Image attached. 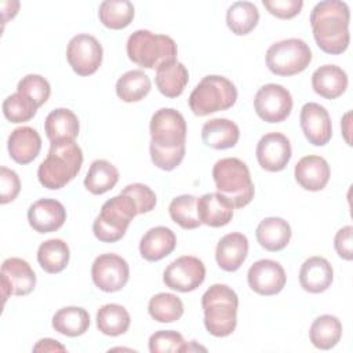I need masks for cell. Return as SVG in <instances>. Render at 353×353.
<instances>
[{
    "label": "cell",
    "instance_id": "1",
    "mask_svg": "<svg viewBox=\"0 0 353 353\" xmlns=\"http://www.w3.org/2000/svg\"><path fill=\"white\" fill-rule=\"evenodd\" d=\"M150 159L153 164L164 171L176 168L185 157L186 121L172 108L156 110L150 119Z\"/></svg>",
    "mask_w": 353,
    "mask_h": 353
},
{
    "label": "cell",
    "instance_id": "2",
    "mask_svg": "<svg viewBox=\"0 0 353 353\" xmlns=\"http://www.w3.org/2000/svg\"><path fill=\"white\" fill-rule=\"evenodd\" d=\"M350 11L345 1L324 0L310 12L313 37L320 50L327 54H342L349 47Z\"/></svg>",
    "mask_w": 353,
    "mask_h": 353
},
{
    "label": "cell",
    "instance_id": "3",
    "mask_svg": "<svg viewBox=\"0 0 353 353\" xmlns=\"http://www.w3.org/2000/svg\"><path fill=\"white\" fill-rule=\"evenodd\" d=\"M83 164L81 148L70 139L51 142L47 157L37 168L39 182L51 190H57L69 183Z\"/></svg>",
    "mask_w": 353,
    "mask_h": 353
},
{
    "label": "cell",
    "instance_id": "4",
    "mask_svg": "<svg viewBox=\"0 0 353 353\" xmlns=\"http://www.w3.org/2000/svg\"><path fill=\"white\" fill-rule=\"evenodd\" d=\"M204 327L214 336H228L237 325L239 298L226 284H212L201 296Z\"/></svg>",
    "mask_w": 353,
    "mask_h": 353
},
{
    "label": "cell",
    "instance_id": "5",
    "mask_svg": "<svg viewBox=\"0 0 353 353\" xmlns=\"http://www.w3.org/2000/svg\"><path fill=\"white\" fill-rule=\"evenodd\" d=\"M218 193L225 196L234 208H243L254 199V183L247 164L237 157L218 160L212 168Z\"/></svg>",
    "mask_w": 353,
    "mask_h": 353
},
{
    "label": "cell",
    "instance_id": "6",
    "mask_svg": "<svg viewBox=\"0 0 353 353\" xmlns=\"http://www.w3.org/2000/svg\"><path fill=\"white\" fill-rule=\"evenodd\" d=\"M125 48L128 58L146 69H157L160 65L176 59L178 54L174 39L146 29H138L131 33Z\"/></svg>",
    "mask_w": 353,
    "mask_h": 353
},
{
    "label": "cell",
    "instance_id": "7",
    "mask_svg": "<svg viewBox=\"0 0 353 353\" xmlns=\"http://www.w3.org/2000/svg\"><path fill=\"white\" fill-rule=\"evenodd\" d=\"M135 215H138L135 201L130 196L120 193L103 203L92 223V232L99 241L116 243L125 234Z\"/></svg>",
    "mask_w": 353,
    "mask_h": 353
},
{
    "label": "cell",
    "instance_id": "8",
    "mask_svg": "<svg viewBox=\"0 0 353 353\" xmlns=\"http://www.w3.org/2000/svg\"><path fill=\"white\" fill-rule=\"evenodd\" d=\"M236 99L237 88L229 79L208 74L190 92L189 108L196 116H207L232 108Z\"/></svg>",
    "mask_w": 353,
    "mask_h": 353
},
{
    "label": "cell",
    "instance_id": "9",
    "mask_svg": "<svg viewBox=\"0 0 353 353\" xmlns=\"http://www.w3.org/2000/svg\"><path fill=\"white\" fill-rule=\"evenodd\" d=\"M312 62V50L302 39H285L272 44L266 51V66L277 76H294Z\"/></svg>",
    "mask_w": 353,
    "mask_h": 353
},
{
    "label": "cell",
    "instance_id": "10",
    "mask_svg": "<svg viewBox=\"0 0 353 353\" xmlns=\"http://www.w3.org/2000/svg\"><path fill=\"white\" fill-rule=\"evenodd\" d=\"M254 109L259 119L266 123H281L292 110V97L280 84L262 85L254 98Z\"/></svg>",
    "mask_w": 353,
    "mask_h": 353
},
{
    "label": "cell",
    "instance_id": "11",
    "mask_svg": "<svg viewBox=\"0 0 353 353\" xmlns=\"http://www.w3.org/2000/svg\"><path fill=\"white\" fill-rule=\"evenodd\" d=\"M102 46L94 36L80 33L69 40L66 58L73 72L79 76L94 74L102 63Z\"/></svg>",
    "mask_w": 353,
    "mask_h": 353
},
{
    "label": "cell",
    "instance_id": "12",
    "mask_svg": "<svg viewBox=\"0 0 353 353\" xmlns=\"http://www.w3.org/2000/svg\"><path fill=\"white\" fill-rule=\"evenodd\" d=\"M205 279V266L201 259L183 255L172 261L163 273L164 284L179 292H190L199 288Z\"/></svg>",
    "mask_w": 353,
    "mask_h": 353
},
{
    "label": "cell",
    "instance_id": "13",
    "mask_svg": "<svg viewBox=\"0 0 353 353\" xmlns=\"http://www.w3.org/2000/svg\"><path fill=\"white\" fill-rule=\"evenodd\" d=\"M91 277L99 290L105 292H116L127 284L130 268L124 258L108 252L95 258L91 268Z\"/></svg>",
    "mask_w": 353,
    "mask_h": 353
},
{
    "label": "cell",
    "instance_id": "14",
    "mask_svg": "<svg viewBox=\"0 0 353 353\" xmlns=\"http://www.w3.org/2000/svg\"><path fill=\"white\" fill-rule=\"evenodd\" d=\"M36 285V274L32 266L22 258H7L1 265V291L4 303L10 295L23 296Z\"/></svg>",
    "mask_w": 353,
    "mask_h": 353
},
{
    "label": "cell",
    "instance_id": "15",
    "mask_svg": "<svg viewBox=\"0 0 353 353\" xmlns=\"http://www.w3.org/2000/svg\"><path fill=\"white\" fill-rule=\"evenodd\" d=\"M255 154L263 170L270 172L283 171L292 156L290 139L281 132H268L259 139Z\"/></svg>",
    "mask_w": 353,
    "mask_h": 353
},
{
    "label": "cell",
    "instance_id": "16",
    "mask_svg": "<svg viewBox=\"0 0 353 353\" xmlns=\"http://www.w3.org/2000/svg\"><path fill=\"white\" fill-rule=\"evenodd\" d=\"M247 281L252 291L269 296L279 294L284 288L287 276L279 262L273 259H259L250 266Z\"/></svg>",
    "mask_w": 353,
    "mask_h": 353
},
{
    "label": "cell",
    "instance_id": "17",
    "mask_svg": "<svg viewBox=\"0 0 353 353\" xmlns=\"http://www.w3.org/2000/svg\"><path fill=\"white\" fill-rule=\"evenodd\" d=\"M299 124L309 143L324 146L332 137V124L328 110L316 102H307L302 106Z\"/></svg>",
    "mask_w": 353,
    "mask_h": 353
},
{
    "label": "cell",
    "instance_id": "18",
    "mask_svg": "<svg viewBox=\"0 0 353 353\" xmlns=\"http://www.w3.org/2000/svg\"><path fill=\"white\" fill-rule=\"evenodd\" d=\"M66 210L55 199H40L28 208V222L39 233H51L62 228Z\"/></svg>",
    "mask_w": 353,
    "mask_h": 353
},
{
    "label": "cell",
    "instance_id": "19",
    "mask_svg": "<svg viewBox=\"0 0 353 353\" xmlns=\"http://www.w3.org/2000/svg\"><path fill=\"white\" fill-rule=\"evenodd\" d=\"M294 175L301 188L310 192H319L327 186L331 170L324 157L309 154L296 163Z\"/></svg>",
    "mask_w": 353,
    "mask_h": 353
},
{
    "label": "cell",
    "instance_id": "20",
    "mask_svg": "<svg viewBox=\"0 0 353 353\" xmlns=\"http://www.w3.org/2000/svg\"><path fill=\"white\" fill-rule=\"evenodd\" d=\"M233 205L221 193H205L196 201L199 221L211 228L228 225L233 218Z\"/></svg>",
    "mask_w": 353,
    "mask_h": 353
},
{
    "label": "cell",
    "instance_id": "21",
    "mask_svg": "<svg viewBox=\"0 0 353 353\" xmlns=\"http://www.w3.org/2000/svg\"><path fill=\"white\" fill-rule=\"evenodd\" d=\"M248 254V239L245 234L232 232L225 234L216 244L215 259L218 266L226 272H236Z\"/></svg>",
    "mask_w": 353,
    "mask_h": 353
},
{
    "label": "cell",
    "instance_id": "22",
    "mask_svg": "<svg viewBox=\"0 0 353 353\" xmlns=\"http://www.w3.org/2000/svg\"><path fill=\"white\" fill-rule=\"evenodd\" d=\"M334 270L331 263L323 256L307 258L299 270V284L310 294H320L332 284Z\"/></svg>",
    "mask_w": 353,
    "mask_h": 353
},
{
    "label": "cell",
    "instance_id": "23",
    "mask_svg": "<svg viewBox=\"0 0 353 353\" xmlns=\"http://www.w3.org/2000/svg\"><path fill=\"white\" fill-rule=\"evenodd\" d=\"M7 149L10 157L15 163L22 165L29 164L40 153L41 138L39 132L32 127H18L14 131H11L7 141Z\"/></svg>",
    "mask_w": 353,
    "mask_h": 353
},
{
    "label": "cell",
    "instance_id": "24",
    "mask_svg": "<svg viewBox=\"0 0 353 353\" xmlns=\"http://www.w3.org/2000/svg\"><path fill=\"white\" fill-rule=\"evenodd\" d=\"M176 245L175 233L165 226H154L149 229L141 239V256L149 262H156L170 255Z\"/></svg>",
    "mask_w": 353,
    "mask_h": 353
},
{
    "label": "cell",
    "instance_id": "25",
    "mask_svg": "<svg viewBox=\"0 0 353 353\" xmlns=\"http://www.w3.org/2000/svg\"><path fill=\"white\" fill-rule=\"evenodd\" d=\"M347 74L336 65H323L312 74V87L316 94L325 99L341 97L347 88Z\"/></svg>",
    "mask_w": 353,
    "mask_h": 353
},
{
    "label": "cell",
    "instance_id": "26",
    "mask_svg": "<svg viewBox=\"0 0 353 353\" xmlns=\"http://www.w3.org/2000/svg\"><path fill=\"white\" fill-rule=\"evenodd\" d=\"M240 138L237 124L229 119H211L203 124L201 139L203 143L211 149L233 148Z\"/></svg>",
    "mask_w": 353,
    "mask_h": 353
},
{
    "label": "cell",
    "instance_id": "27",
    "mask_svg": "<svg viewBox=\"0 0 353 353\" xmlns=\"http://www.w3.org/2000/svg\"><path fill=\"white\" fill-rule=\"evenodd\" d=\"M255 236L262 248L272 252L281 251L291 240V226L280 216H269L259 222Z\"/></svg>",
    "mask_w": 353,
    "mask_h": 353
},
{
    "label": "cell",
    "instance_id": "28",
    "mask_svg": "<svg viewBox=\"0 0 353 353\" xmlns=\"http://www.w3.org/2000/svg\"><path fill=\"white\" fill-rule=\"evenodd\" d=\"M154 81L159 91L164 97L176 98L183 92L189 81V73L183 63L174 59L160 65L156 69Z\"/></svg>",
    "mask_w": 353,
    "mask_h": 353
},
{
    "label": "cell",
    "instance_id": "29",
    "mask_svg": "<svg viewBox=\"0 0 353 353\" xmlns=\"http://www.w3.org/2000/svg\"><path fill=\"white\" fill-rule=\"evenodd\" d=\"M80 124L77 116L66 108H58L48 113L44 121V131L50 142L70 139L74 141L79 135Z\"/></svg>",
    "mask_w": 353,
    "mask_h": 353
},
{
    "label": "cell",
    "instance_id": "30",
    "mask_svg": "<svg viewBox=\"0 0 353 353\" xmlns=\"http://www.w3.org/2000/svg\"><path fill=\"white\" fill-rule=\"evenodd\" d=\"M90 327V314L79 306H65L52 316V328L65 336H80Z\"/></svg>",
    "mask_w": 353,
    "mask_h": 353
},
{
    "label": "cell",
    "instance_id": "31",
    "mask_svg": "<svg viewBox=\"0 0 353 353\" xmlns=\"http://www.w3.org/2000/svg\"><path fill=\"white\" fill-rule=\"evenodd\" d=\"M342 336V323L336 316L321 314L310 325L309 338L313 346L321 350L332 349Z\"/></svg>",
    "mask_w": 353,
    "mask_h": 353
},
{
    "label": "cell",
    "instance_id": "32",
    "mask_svg": "<svg viewBox=\"0 0 353 353\" xmlns=\"http://www.w3.org/2000/svg\"><path fill=\"white\" fill-rule=\"evenodd\" d=\"M70 258L68 244L61 239H50L40 244L37 250V262L41 269L50 274L62 272Z\"/></svg>",
    "mask_w": 353,
    "mask_h": 353
},
{
    "label": "cell",
    "instance_id": "33",
    "mask_svg": "<svg viewBox=\"0 0 353 353\" xmlns=\"http://www.w3.org/2000/svg\"><path fill=\"white\" fill-rule=\"evenodd\" d=\"M119 181L117 168L108 160H94L84 178V186L92 194H103L114 188Z\"/></svg>",
    "mask_w": 353,
    "mask_h": 353
},
{
    "label": "cell",
    "instance_id": "34",
    "mask_svg": "<svg viewBox=\"0 0 353 353\" xmlns=\"http://www.w3.org/2000/svg\"><path fill=\"white\" fill-rule=\"evenodd\" d=\"M131 323L127 309L117 303H106L97 312V328L108 336L124 334Z\"/></svg>",
    "mask_w": 353,
    "mask_h": 353
},
{
    "label": "cell",
    "instance_id": "35",
    "mask_svg": "<svg viewBox=\"0 0 353 353\" xmlns=\"http://www.w3.org/2000/svg\"><path fill=\"white\" fill-rule=\"evenodd\" d=\"M259 11L251 1H234L226 11V25L237 36L248 34L258 25Z\"/></svg>",
    "mask_w": 353,
    "mask_h": 353
},
{
    "label": "cell",
    "instance_id": "36",
    "mask_svg": "<svg viewBox=\"0 0 353 353\" xmlns=\"http://www.w3.org/2000/svg\"><path fill=\"white\" fill-rule=\"evenodd\" d=\"M150 88L149 76L139 69L125 72L116 81V94L123 102H138L149 94Z\"/></svg>",
    "mask_w": 353,
    "mask_h": 353
},
{
    "label": "cell",
    "instance_id": "37",
    "mask_svg": "<svg viewBox=\"0 0 353 353\" xmlns=\"http://www.w3.org/2000/svg\"><path fill=\"white\" fill-rule=\"evenodd\" d=\"M98 17L109 29H124L134 18V4L128 0H105L99 4Z\"/></svg>",
    "mask_w": 353,
    "mask_h": 353
},
{
    "label": "cell",
    "instance_id": "38",
    "mask_svg": "<svg viewBox=\"0 0 353 353\" xmlns=\"http://www.w3.org/2000/svg\"><path fill=\"white\" fill-rule=\"evenodd\" d=\"M148 312L159 323H174L182 317L183 303L175 294L159 292L150 298Z\"/></svg>",
    "mask_w": 353,
    "mask_h": 353
},
{
    "label": "cell",
    "instance_id": "39",
    "mask_svg": "<svg viewBox=\"0 0 353 353\" xmlns=\"http://www.w3.org/2000/svg\"><path fill=\"white\" fill-rule=\"evenodd\" d=\"M196 201L197 197L193 194H181L175 199L168 205V212L171 219L178 223L183 229H196L201 225L197 216V210H196Z\"/></svg>",
    "mask_w": 353,
    "mask_h": 353
},
{
    "label": "cell",
    "instance_id": "40",
    "mask_svg": "<svg viewBox=\"0 0 353 353\" xmlns=\"http://www.w3.org/2000/svg\"><path fill=\"white\" fill-rule=\"evenodd\" d=\"M3 114L11 123H25L33 119L39 106L26 95L15 92L3 102Z\"/></svg>",
    "mask_w": 353,
    "mask_h": 353
},
{
    "label": "cell",
    "instance_id": "41",
    "mask_svg": "<svg viewBox=\"0 0 353 353\" xmlns=\"http://www.w3.org/2000/svg\"><path fill=\"white\" fill-rule=\"evenodd\" d=\"M188 343L183 336L172 330H160L150 335L149 350L152 353H176L186 352Z\"/></svg>",
    "mask_w": 353,
    "mask_h": 353
},
{
    "label": "cell",
    "instance_id": "42",
    "mask_svg": "<svg viewBox=\"0 0 353 353\" xmlns=\"http://www.w3.org/2000/svg\"><path fill=\"white\" fill-rule=\"evenodd\" d=\"M17 92L29 97L39 108L47 102L51 94V87L47 79L40 74H26L17 85Z\"/></svg>",
    "mask_w": 353,
    "mask_h": 353
},
{
    "label": "cell",
    "instance_id": "43",
    "mask_svg": "<svg viewBox=\"0 0 353 353\" xmlns=\"http://www.w3.org/2000/svg\"><path fill=\"white\" fill-rule=\"evenodd\" d=\"M120 193H124V194L130 196L135 201L137 208H138V214L150 212L154 208L156 201H157L154 192L148 185L138 183V182L127 185Z\"/></svg>",
    "mask_w": 353,
    "mask_h": 353
},
{
    "label": "cell",
    "instance_id": "44",
    "mask_svg": "<svg viewBox=\"0 0 353 353\" xmlns=\"http://www.w3.org/2000/svg\"><path fill=\"white\" fill-rule=\"evenodd\" d=\"M0 203L7 204L17 199L19 190H21V181L15 171L1 167L0 168Z\"/></svg>",
    "mask_w": 353,
    "mask_h": 353
},
{
    "label": "cell",
    "instance_id": "45",
    "mask_svg": "<svg viewBox=\"0 0 353 353\" xmlns=\"http://www.w3.org/2000/svg\"><path fill=\"white\" fill-rule=\"evenodd\" d=\"M262 4L272 15L281 19L294 18L303 7L302 0H263Z\"/></svg>",
    "mask_w": 353,
    "mask_h": 353
},
{
    "label": "cell",
    "instance_id": "46",
    "mask_svg": "<svg viewBox=\"0 0 353 353\" xmlns=\"http://www.w3.org/2000/svg\"><path fill=\"white\" fill-rule=\"evenodd\" d=\"M352 236H353V228L350 225L341 228L334 239V247L336 254L345 259V261H352L353 258V243H352Z\"/></svg>",
    "mask_w": 353,
    "mask_h": 353
},
{
    "label": "cell",
    "instance_id": "47",
    "mask_svg": "<svg viewBox=\"0 0 353 353\" xmlns=\"http://www.w3.org/2000/svg\"><path fill=\"white\" fill-rule=\"evenodd\" d=\"M66 347L61 345L58 341L51 339V338H44L40 339L34 346L33 352H65Z\"/></svg>",
    "mask_w": 353,
    "mask_h": 353
},
{
    "label": "cell",
    "instance_id": "48",
    "mask_svg": "<svg viewBox=\"0 0 353 353\" xmlns=\"http://www.w3.org/2000/svg\"><path fill=\"white\" fill-rule=\"evenodd\" d=\"M341 125H342V132L345 135V141L347 142V145H352L350 143V138H349V132H350V112L345 113Z\"/></svg>",
    "mask_w": 353,
    "mask_h": 353
}]
</instances>
